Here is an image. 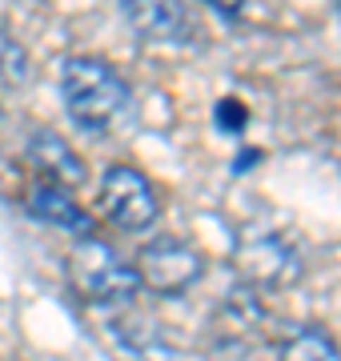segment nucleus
Instances as JSON below:
<instances>
[{
  "label": "nucleus",
  "mask_w": 341,
  "mask_h": 361,
  "mask_svg": "<svg viewBox=\"0 0 341 361\" xmlns=\"http://www.w3.org/2000/svg\"><path fill=\"white\" fill-rule=\"evenodd\" d=\"M137 277L149 293L181 297L205 277V253L181 237H157L137 253Z\"/></svg>",
  "instance_id": "20e7f679"
},
{
  "label": "nucleus",
  "mask_w": 341,
  "mask_h": 361,
  "mask_svg": "<svg viewBox=\"0 0 341 361\" xmlns=\"http://www.w3.org/2000/svg\"><path fill=\"white\" fill-rule=\"evenodd\" d=\"M28 73H32V65H28L25 44L0 28V80L16 89V85H25V80H28Z\"/></svg>",
  "instance_id": "f8f14e48"
},
{
  "label": "nucleus",
  "mask_w": 341,
  "mask_h": 361,
  "mask_svg": "<svg viewBox=\"0 0 341 361\" xmlns=\"http://www.w3.org/2000/svg\"><path fill=\"white\" fill-rule=\"evenodd\" d=\"M113 334H117L120 349H129L132 357L165 361L173 353L169 341H165V329H161V325H153L149 317H141V313H129V317L113 322Z\"/></svg>",
  "instance_id": "9d476101"
},
{
  "label": "nucleus",
  "mask_w": 341,
  "mask_h": 361,
  "mask_svg": "<svg viewBox=\"0 0 341 361\" xmlns=\"http://www.w3.org/2000/svg\"><path fill=\"white\" fill-rule=\"evenodd\" d=\"M277 361H341V345L321 325H297L277 345Z\"/></svg>",
  "instance_id": "9b49d317"
},
{
  "label": "nucleus",
  "mask_w": 341,
  "mask_h": 361,
  "mask_svg": "<svg viewBox=\"0 0 341 361\" xmlns=\"http://www.w3.org/2000/svg\"><path fill=\"white\" fill-rule=\"evenodd\" d=\"M97 209L125 233H144L161 213L149 177L132 165H108L105 169V177L97 185Z\"/></svg>",
  "instance_id": "39448f33"
},
{
  "label": "nucleus",
  "mask_w": 341,
  "mask_h": 361,
  "mask_svg": "<svg viewBox=\"0 0 341 361\" xmlns=\"http://www.w3.org/2000/svg\"><path fill=\"white\" fill-rule=\"evenodd\" d=\"M61 101L68 121L89 137H108L132 116V92L101 56H68L61 65Z\"/></svg>",
  "instance_id": "f257e3e1"
},
{
  "label": "nucleus",
  "mask_w": 341,
  "mask_h": 361,
  "mask_svg": "<svg viewBox=\"0 0 341 361\" xmlns=\"http://www.w3.org/2000/svg\"><path fill=\"white\" fill-rule=\"evenodd\" d=\"M25 209H28V217L44 221V225H53L61 233H73V237H89L92 233V217L73 201V193H68L65 185L37 180L25 197Z\"/></svg>",
  "instance_id": "1a4fd4ad"
},
{
  "label": "nucleus",
  "mask_w": 341,
  "mask_h": 361,
  "mask_svg": "<svg viewBox=\"0 0 341 361\" xmlns=\"http://www.w3.org/2000/svg\"><path fill=\"white\" fill-rule=\"evenodd\" d=\"M25 161L37 169L40 180H53V185H65V189L85 185V161H80L53 129L28 133L25 137Z\"/></svg>",
  "instance_id": "6e6552de"
},
{
  "label": "nucleus",
  "mask_w": 341,
  "mask_h": 361,
  "mask_svg": "<svg viewBox=\"0 0 341 361\" xmlns=\"http://www.w3.org/2000/svg\"><path fill=\"white\" fill-rule=\"evenodd\" d=\"M333 8H337V13H341V0H333Z\"/></svg>",
  "instance_id": "2eb2a0df"
},
{
  "label": "nucleus",
  "mask_w": 341,
  "mask_h": 361,
  "mask_svg": "<svg viewBox=\"0 0 341 361\" xmlns=\"http://www.w3.org/2000/svg\"><path fill=\"white\" fill-rule=\"evenodd\" d=\"M233 269L249 289H293L302 281V253L285 233H253L233 249Z\"/></svg>",
  "instance_id": "7ed1b4c3"
},
{
  "label": "nucleus",
  "mask_w": 341,
  "mask_h": 361,
  "mask_svg": "<svg viewBox=\"0 0 341 361\" xmlns=\"http://www.w3.org/2000/svg\"><path fill=\"white\" fill-rule=\"evenodd\" d=\"M261 329H265V313L257 305L253 289H237L221 301L217 310V325H213V349L221 361H253L261 349Z\"/></svg>",
  "instance_id": "423d86ee"
},
{
  "label": "nucleus",
  "mask_w": 341,
  "mask_h": 361,
  "mask_svg": "<svg viewBox=\"0 0 341 361\" xmlns=\"http://www.w3.org/2000/svg\"><path fill=\"white\" fill-rule=\"evenodd\" d=\"M120 13H125V25L149 44L185 49L197 40V25L185 0H120Z\"/></svg>",
  "instance_id": "0eeeda50"
},
{
  "label": "nucleus",
  "mask_w": 341,
  "mask_h": 361,
  "mask_svg": "<svg viewBox=\"0 0 341 361\" xmlns=\"http://www.w3.org/2000/svg\"><path fill=\"white\" fill-rule=\"evenodd\" d=\"M65 277H68V289L85 305H101V310H129L137 293H141L137 265H129L117 249L97 241L92 233L68 249Z\"/></svg>",
  "instance_id": "f03ea898"
},
{
  "label": "nucleus",
  "mask_w": 341,
  "mask_h": 361,
  "mask_svg": "<svg viewBox=\"0 0 341 361\" xmlns=\"http://www.w3.org/2000/svg\"><path fill=\"white\" fill-rule=\"evenodd\" d=\"M217 125H225V129H241L245 125V109L237 101H221L217 104Z\"/></svg>",
  "instance_id": "ddd939ff"
},
{
  "label": "nucleus",
  "mask_w": 341,
  "mask_h": 361,
  "mask_svg": "<svg viewBox=\"0 0 341 361\" xmlns=\"http://www.w3.org/2000/svg\"><path fill=\"white\" fill-rule=\"evenodd\" d=\"M201 4H209L213 13H221V16H241L249 0H201Z\"/></svg>",
  "instance_id": "4468645a"
}]
</instances>
